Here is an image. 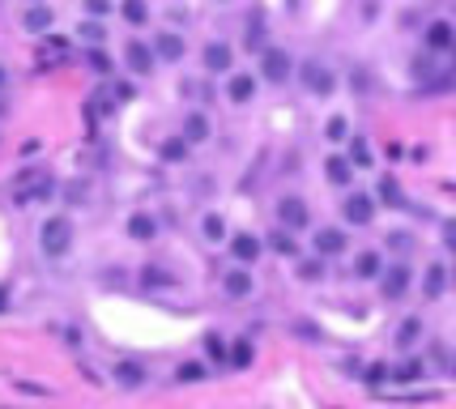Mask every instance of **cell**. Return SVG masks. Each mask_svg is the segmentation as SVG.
Here are the masks:
<instances>
[{"label":"cell","instance_id":"cell-1","mask_svg":"<svg viewBox=\"0 0 456 409\" xmlns=\"http://www.w3.org/2000/svg\"><path fill=\"white\" fill-rule=\"evenodd\" d=\"M39 247H43V256H52V260L68 256V247H73V218L68 213H52V218H47L39 226Z\"/></svg>","mask_w":456,"mask_h":409},{"label":"cell","instance_id":"cell-2","mask_svg":"<svg viewBox=\"0 0 456 409\" xmlns=\"http://www.w3.org/2000/svg\"><path fill=\"white\" fill-rule=\"evenodd\" d=\"M56 196V179L47 171H21L17 175V204L26 209V204H47Z\"/></svg>","mask_w":456,"mask_h":409},{"label":"cell","instance_id":"cell-3","mask_svg":"<svg viewBox=\"0 0 456 409\" xmlns=\"http://www.w3.org/2000/svg\"><path fill=\"white\" fill-rule=\"evenodd\" d=\"M290 73H294V64H290V56H286L282 47H265V51H260V77H265V82L286 86Z\"/></svg>","mask_w":456,"mask_h":409},{"label":"cell","instance_id":"cell-4","mask_svg":"<svg viewBox=\"0 0 456 409\" xmlns=\"http://www.w3.org/2000/svg\"><path fill=\"white\" fill-rule=\"evenodd\" d=\"M298 77H303V86H307L316 98H328V94L337 90V77H333V68H328V64H320V60H307V64L298 68Z\"/></svg>","mask_w":456,"mask_h":409},{"label":"cell","instance_id":"cell-5","mask_svg":"<svg viewBox=\"0 0 456 409\" xmlns=\"http://www.w3.org/2000/svg\"><path fill=\"white\" fill-rule=\"evenodd\" d=\"M124 64H129L137 77H149L158 68V51H154V43H145V39H133L129 47H124Z\"/></svg>","mask_w":456,"mask_h":409},{"label":"cell","instance_id":"cell-6","mask_svg":"<svg viewBox=\"0 0 456 409\" xmlns=\"http://www.w3.org/2000/svg\"><path fill=\"white\" fill-rule=\"evenodd\" d=\"M277 222H282L286 230H307V222H312L307 200L303 196H282L277 200Z\"/></svg>","mask_w":456,"mask_h":409},{"label":"cell","instance_id":"cell-7","mask_svg":"<svg viewBox=\"0 0 456 409\" xmlns=\"http://www.w3.org/2000/svg\"><path fill=\"white\" fill-rule=\"evenodd\" d=\"M200 64H205V73H213V77L231 73V64H235L231 43H226V39H209V43H205V51H200Z\"/></svg>","mask_w":456,"mask_h":409},{"label":"cell","instance_id":"cell-8","mask_svg":"<svg viewBox=\"0 0 456 409\" xmlns=\"http://www.w3.org/2000/svg\"><path fill=\"white\" fill-rule=\"evenodd\" d=\"M341 213H345L350 226H367V222L375 218V196H367V192H350L345 204H341Z\"/></svg>","mask_w":456,"mask_h":409},{"label":"cell","instance_id":"cell-9","mask_svg":"<svg viewBox=\"0 0 456 409\" xmlns=\"http://www.w3.org/2000/svg\"><path fill=\"white\" fill-rule=\"evenodd\" d=\"M379 290H384V298H405V290H410V265H392L379 273Z\"/></svg>","mask_w":456,"mask_h":409},{"label":"cell","instance_id":"cell-10","mask_svg":"<svg viewBox=\"0 0 456 409\" xmlns=\"http://www.w3.org/2000/svg\"><path fill=\"white\" fill-rule=\"evenodd\" d=\"M209 137H213L209 115H205V111H188V120H184V141H188V145H205Z\"/></svg>","mask_w":456,"mask_h":409},{"label":"cell","instance_id":"cell-11","mask_svg":"<svg viewBox=\"0 0 456 409\" xmlns=\"http://www.w3.org/2000/svg\"><path fill=\"white\" fill-rule=\"evenodd\" d=\"M231 251H235V260H239V265H256V260H260V251H265V243H260L256 235H247V230H239V235L231 239Z\"/></svg>","mask_w":456,"mask_h":409},{"label":"cell","instance_id":"cell-12","mask_svg":"<svg viewBox=\"0 0 456 409\" xmlns=\"http://www.w3.org/2000/svg\"><path fill=\"white\" fill-rule=\"evenodd\" d=\"M154 51H158V60H171V64H180V60H184V51H188V43H184V35H175V30H162V35L154 39Z\"/></svg>","mask_w":456,"mask_h":409},{"label":"cell","instance_id":"cell-13","mask_svg":"<svg viewBox=\"0 0 456 409\" xmlns=\"http://www.w3.org/2000/svg\"><path fill=\"white\" fill-rule=\"evenodd\" d=\"M251 94H256V77H251V73H231V77H226V98H231V102L243 107V102H251Z\"/></svg>","mask_w":456,"mask_h":409},{"label":"cell","instance_id":"cell-14","mask_svg":"<svg viewBox=\"0 0 456 409\" xmlns=\"http://www.w3.org/2000/svg\"><path fill=\"white\" fill-rule=\"evenodd\" d=\"M324 179L333 188H350V179H354V162L341 158V153H333V158H324Z\"/></svg>","mask_w":456,"mask_h":409},{"label":"cell","instance_id":"cell-15","mask_svg":"<svg viewBox=\"0 0 456 409\" xmlns=\"http://www.w3.org/2000/svg\"><path fill=\"white\" fill-rule=\"evenodd\" d=\"M448 47H456L452 21H430L426 26V51H448Z\"/></svg>","mask_w":456,"mask_h":409},{"label":"cell","instance_id":"cell-16","mask_svg":"<svg viewBox=\"0 0 456 409\" xmlns=\"http://www.w3.org/2000/svg\"><path fill=\"white\" fill-rule=\"evenodd\" d=\"M316 251L320 256H341L345 251V235H341L337 226H320L316 230Z\"/></svg>","mask_w":456,"mask_h":409},{"label":"cell","instance_id":"cell-17","mask_svg":"<svg viewBox=\"0 0 456 409\" xmlns=\"http://www.w3.org/2000/svg\"><path fill=\"white\" fill-rule=\"evenodd\" d=\"M222 286H226V294H231V298H247V294H251V273H247V265H235L231 273L222 277Z\"/></svg>","mask_w":456,"mask_h":409},{"label":"cell","instance_id":"cell-18","mask_svg":"<svg viewBox=\"0 0 456 409\" xmlns=\"http://www.w3.org/2000/svg\"><path fill=\"white\" fill-rule=\"evenodd\" d=\"M379 273H384V256L379 251H359V260H354V277H363V281H375Z\"/></svg>","mask_w":456,"mask_h":409},{"label":"cell","instance_id":"cell-19","mask_svg":"<svg viewBox=\"0 0 456 409\" xmlns=\"http://www.w3.org/2000/svg\"><path fill=\"white\" fill-rule=\"evenodd\" d=\"M52 21H56V13L47 9V5H30L26 17H21V26H26L30 35H47V30H52Z\"/></svg>","mask_w":456,"mask_h":409},{"label":"cell","instance_id":"cell-20","mask_svg":"<svg viewBox=\"0 0 456 409\" xmlns=\"http://www.w3.org/2000/svg\"><path fill=\"white\" fill-rule=\"evenodd\" d=\"M115 383H120V388H141V383H145V367L141 363H115Z\"/></svg>","mask_w":456,"mask_h":409},{"label":"cell","instance_id":"cell-21","mask_svg":"<svg viewBox=\"0 0 456 409\" xmlns=\"http://www.w3.org/2000/svg\"><path fill=\"white\" fill-rule=\"evenodd\" d=\"M444 290H448V269H444V265H430L426 277H422V294H426V298H439Z\"/></svg>","mask_w":456,"mask_h":409},{"label":"cell","instance_id":"cell-22","mask_svg":"<svg viewBox=\"0 0 456 409\" xmlns=\"http://www.w3.org/2000/svg\"><path fill=\"white\" fill-rule=\"evenodd\" d=\"M129 235H133L137 243H149V239L158 235V222L149 218V213H133V218H129Z\"/></svg>","mask_w":456,"mask_h":409},{"label":"cell","instance_id":"cell-23","mask_svg":"<svg viewBox=\"0 0 456 409\" xmlns=\"http://www.w3.org/2000/svg\"><path fill=\"white\" fill-rule=\"evenodd\" d=\"M137 281H141V286H149V290H167V286H175V277H171L167 269H158V265H145V269L137 273Z\"/></svg>","mask_w":456,"mask_h":409},{"label":"cell","instance_id":"cell-24","mask_svg":"<svg viewBox=\"0 0 456 409\" xmlns=\"http://www.w3.org/2000/svg\"><path fill=\"white\" fill-rule=\"evenodd\" d=\"M200 235H205V243H226V222H222V213H205V218H200Z\"/></svg>","mask_w":456,"mask_h":409},{"label":"cell","instance_id":"cell-25","mask_svg":"<svg viewBox=\"0 0 456 409\" xmlns=\"http://www.w3.org/2000/svg\"><path fill=\"white\" fill-rule=\"evenodd\" d=\"M379 200H384L388 209H405V192L397 188V179H392V175L379 179Z\"/></svg>","mask_w":456,"mask_h":409},{"label":"cell","instance_id":"cell-26","mask_svg":"<svg viewBox=\"0 0 456 409\" xmlns=\"http://www.w3.org/2000/svg\"><path fill=\"white\" fill-rule=\"evenodd\" d=\"M418 337H422V320H418V316H410V320L397 324V345H401V350H410Z\"/></svg>","mask_w":456,"mask_h":409},{"label":"cell","instance_id":"cell-27","mask_svg":"<svg viewBox=\"0 0 456 409\" xmlns=\"http://www.w3.org/2000/svg\"><path fill=\"white\" fill-rule=\"evenodd\" d=\"M120 13H124V21H129V26H145V21H149V5H145V0H124Z\"/></svg>","mask_w":456,"mask_h":409},{"label":"cell","instance_id":"cell-28","mask_svg":"<svg viewBox=\"0 0 456 409\" xmlns=\"http://www.w3.org/2000/svg\"><path fill=\"white\" fill-rule=\"evenodd\" d=\"M77 35H82L90 47H98V43L107 39V26H103V17H90V21H82V26H77Z\"/></svg>","mask_w":456,"mask_h":409},{"label":"cell","instance_id":"cell-29","mask_svg":"<svg viewBox=\"0 0 456 409\" xmlns=\"http://www.w3.org/2000/svg\"><path fill=\"white\" fill-rule=\"evenodd\" d=\"M324 137L333 141V145L350 141V120H345V115H328V124H324Z\"/></svg>","mask_w":456,"mask_h":409},{"label":"cell","instance_id":"cell-30","mask_svg":"<svg viewBox=\"0 0 456 409\" xmlns=\"http://www.w3.org/2000/svg\"><path fill=\"white\" fill-rule=\"evenodd\" d=\"M269 243H273V251H282V256H294V251H298V243H294V230H286V226H277L273 235H269Z\"/></svg>","mask_w":456,"mask_h":409},{"label":"cell","instance_id":"cell-31","mask_svg":"<svg viewBox=\"0 0 456 409\" xmlns=\"http://www.w3.org/2000/svg\"><path fill=\"white\" fill-rule=\"evenodd\" d=\"M350 162H354V167H371V145H367V137H350Z\"/></svg>","mask_w":456,"mask_h":409},{"label":"cell","instance_id":"cell-32","mask_svg":"<svg viewBox=\"0 0 456 409\" xmlns=\"http://www.w3.org/2000/svg\"><path fill=\"white\" fill-rule=\"evenodd\" d=\"M205 375H209L205 363H180V371H175V379H180V383H200Z\"/></svg>","mask_w":456,"mask_h":409},{"label":"cell","instance_id":"cell-33","mask_svg":"<svg viewBox=\"0 0 456 409\" xmlns=\"http://www.w3.org/2000/svg\"><path fill=\"white\" fill-rule=\"evenodd\" d=\"M205 354L213 358V363H226V358H231V350H226V341H222V332H205Z\"/></svg>","mask_w":456,"mask_h":409},{"label":"cell","instance_id":"cell-34","mask_svg":"<svg viewBox=\"0 0 456 409\" xmlns=\"http://www.w3.org/2000/svg\"><path fill=\"white\" fill-rule=\"evenodd\" d=\"M251 358H256V350H251V341H243V337H239V341L231 345V363H235V367L243 371V367H251Z\"/></svg>","mask_w":456,"mask_h":409},{"label":"cell","instance_id":"cell-35","mask_svg":"<svg viewBox=\"0 0 456 409\" xmlns=\"http://www.w3.org/2000/svg\"><path fill=\"white\" fill-rule=\"evenodd\" d=\"M392 379H397V383H414V379H422V363H418V358H410V363L392 367Z\"/></svg>","mask_w":456,"mask_h":409},{"label":"cell","instance_id":"cell-36","mask_svg":"<svg viewBox=\"0 0 456 409\" xmlns=\"http://www.w3.org/2000/svg\"><path fill=\"white\" fill-rule=\"evenodd\" d=\"M247 47H265V17L247 13Z\"/></svg>","mask_w":456,"mask_h":409},{"label":"cell","instance_id":"cell-37","mask_svg":"<svg viewBox=\"0 0 456 409\" xmlns=\"http://www.w3.org/2000/svg\"><path fill=\"white\" fill-rule=\"evenodd\" d=\"M162 158H167V162H184V158H188V141H184V133L162 145Z\"/></svg>","mask_w":456,"mask_h":409},{"label":"cell","instance_id":"cell-38","mask_svg":"<svg viewBox=\"0 0 456 409\" xmlns=\"http://www.w3.org/2000/svg\"><path fill=\"white\" fill-rule=\"evenodd\" d=\"M86 60H90V68H94L98 77H107V73H111V56H107V51H98V47H90V56H86Z\"/></svg>","mask_w":456,"mask_h":409},{"label":"cell","instance_id":"cell-39","mask_svg":"<svg viewBox=\"0 0 456 409\" xmlns=\"http://www.w3.org/2000/svg\"><path fill=\"white\" fill-rule=\"evenodd\" d=\"M298 277H303V281H320V277H324V265H320V260H303V265H298Z\"/></svg>","mask_w":456,"mask_h":409},{"label":"cell","instance_id":"cell-40","mask_svg":"<svg viewBox=\"0 0 456 409\" xmlns=\"http://www.w3.org/2000/svg\"><path fill=\"white\" fill-rule=\"evenodd\" d=\"M111 9H115V0H86V13L90 17H107Z\"/></svg>","mask_w":456,"mask_h":409},{"label":"cell","instance_id":"cell-41","mask_svg":"<svg viewBox=\"0 0 456 409\" xmlns=\"http://www.w3.org/2000/svg\"><path fill=\"white\" fill-rule=\"evenodd\" d=\"M363 379H367V383H384V379H392V371H388V367H384V363H371V367H367V375H363Z\"/></svg>","mask_w":456,"mask_h":409},{"label":"cell","instance_id":"cell-42","mask_svg":"<svg viewBox=\"0 0 456 409\" xmlns=\"http://www.w3.org/2000/svg\"><path fill=\"white\" fill-rule=\"evenodd\" d=\"M444 243L456 251V218H448V222H444Z\"/></svg>","mask_w":456,"mask_h":409},{"label":"cell","instance_id":"cell-43","mask_svg":"<svg viewBox=\"0 0 456 409\" xmlns=\"http://www.w3.org/2000/svg\"><path fill=\"white\" fill-rule=\"evenodd\" d=\"M388 247L392 251H405V247H410V235H388Z\"/></svg>","mask_w":456,"mask_h":409},{"label":"cell","instance_id":"cell-44","mask_svg":"<svg viewBox=\"0 0 456 409\" xmlns=\"http://www.w3.org/2000/svg\"><path fill=\"white\" fill-rule=\"evenodd\" d=\"M115 98L129 102V98H133V86H129V82H115Z\"/></svg>","mask_w":456,"mask_h":409},{"label":"cell","instance_id":"cell-45","mask_svg":"<svg viewBox=\"0 0 456 409\" xmlns=\"http://www.w3.org/2000/svg\"><path fill=\"white\" fill-rule=\"evenodd\" d=\"M47 51H68V43L60 35H47Z\"/></svg>","mask_w":456,"mask_h":409},{"label":"cell","instance_id":"cell-46","mask_svg":"<svg viewBox=\"0 0 456 409\" xmlns=\"http://www.w3.org/2000/svg\"><path fill=\"white\" fill-rule=\"evenodd\" d=\"M64 196H68V200H86V184H73V188H64Z\"/></svg>","mask_w":456,"mask_h":409},{"label":"cell","instance_id":"cell-47","mask_svg":"<svg viewBox=\"0 0 456 409\" xmlns=\"http://www.w3.org/2000/svg\"><path fill=\"white\" fill-rule=\"evenodd\" d=\"M5 86H9V68H5V64H0V90H5Z\"/></svg>","mask_w":456,"mask_h":409},{"label":"cell","instance_id":"cell-48","mask_svg":"<svg viewBox=\"0 0 456 409\" xmlns=\"http://www.w3.org/2000/svg\"><path fill=\"white\" fill-rule=\"evenodd\" d=\"M5 303H9V298H5V290H0V312H5Z\"/></svg>","mask_w":456,"mask_h":409},{"label":"cell","instance_id":"cell-49","mask_svg":"<svg viewBox=\"0 0 456 409\" xmlns=\"http://www.w3.org/2000/svg\"><path fill=\"white\" fill-rule=\"evenodd\" d=\"M452 375H456V367H452Z\"/></svg>","mask_w":456,"mask_h":409}]
</instances>
